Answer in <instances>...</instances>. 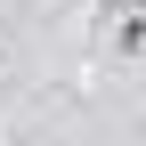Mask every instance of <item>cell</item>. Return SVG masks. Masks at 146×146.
<instances>
[{
    "mask_svg": "<svg viewBox=\"0 0 146 146\" xmlns=\"http://www.w3.org/2000/svg\"><path fill=\"white\" fill-rule=\"evenodd\" d=\"M138 146H146V138H138Z\"/></svg>",
    "mask_w": 146,
    "mask_h": 146,
    "instance_id": "obj_3",
    "label": "cell"
},
{
    "mask_svg": "<svg viewBox=\"0 0 146 146\" xmlns=\"http://www.w3.org/2000/svg\"><path fill=\"white\" fill-rule=\"evenodd\" d=\"M106 57H114V65H138V57H146V0L106 25Z\"/></svg>",
    "mask_w": 146,
    "mask_h": 146,
    "instance_id": "obj_1",
    "label": "cell"
},
{
    "mask_svg": "<svg viewBox=\"0 0 146 146\" xmlns=\"http://www.w3.org/2000/svg\"><path fill=\"white\" fill-rule=\"evenodd\" d=\"M0 146H8V138H0Z\"/></svg>",
    "mask_w": 146,
    "mask_h": 146,
    "instance_id": "obj_2",
    "label": "cell"
}]
</instances>
